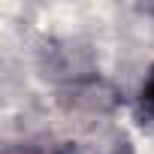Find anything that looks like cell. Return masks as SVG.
<instances>
[{
	"mask_svg": "<svg viewBox=\"0 0 154 154\" xmlns=\"http://www.w3.org/2000/svg\"><path fill=\"white\" fill-rule=\"evenodd\" d=\"M139 106L148 118H154V66L148 69L145 82H142V91H139Z\"/></svg>",
	"mask_w": 154,
	"mask_h": 154,
	"instance_id": "cell-1",
	"label": "cell"
},
{
	"mask_svg": "<svg viewBox=\"0 0 154 154\" xmlns=\"http://www.w3.org/2000/svg\"><path fill=\"white\" fill-rule=\"evenodd\" d=\"M15 154H36V151H15Z\"/></svg>",
	"mask_w": 154,
	"mask_h": 154,
	"instance_id": "cell-2",
	"label": "cell"
}]
</instances>
